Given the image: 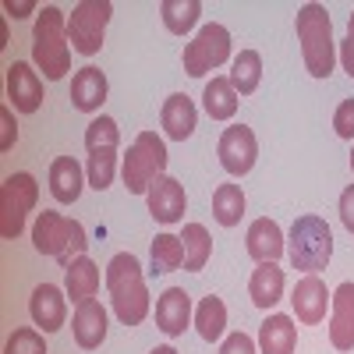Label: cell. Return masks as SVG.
<instances>
[{
    "mask_svg": "<svg viewBox=\"0 0 354 354\" xmlns=\"http://www.w3.org/2000/svg\"><path fill=\"white\" fill-rule=\"evenodd\" d=\"M82 185H85V170H82L78 160L57 156V160L50 163V195H53L57 202H64V205L78 202Z\"/></svg>",
    "mask_w": 354,
    "mask_h": 354,
    "instance_id": "21",
    "label": "cell"
},
{
    "mask_svg": "<svg viewBox=\"0 0 354 354\" xmlns=\"http://www.w3.org/2000/svg\"><path fill=\"white\" fill-rule=\"evenodd\" d=\"M192 298L185 287H167L160 298H156V326L167 337H181L192 322Z\"/></svg>",
    "mask_w": 354,
    "mask_h": 354,
    "instance_id": "16",
    "label": "cell"
},
{
    "mask_svg": "<svg viewBox=\"0 0 354 354\" xmlns=\"http://www.w3.org/2000/svg\"><path fill=\"white\" fill-rule=\"evenodd\" d=\"M106 290L113 315L121 319V326H138L149 315V290H145L142 262L131 252H117L106 266Z\"/></svg>",
    "mask_w": 354,
    "mask_h": 354,
    "instance_id": "1",
    "label": "cell"
},
{
    "mask_svg": "<svg viewBox=\"0 0 354 354\" xmlns=\"http://www.w3.org/2000/svg\"><path fill=\"white\" fill-rule=\"evenodd\" d=\"M333 301V294L326 290V283L319 280V273H308L294 283L290 290V305H294V315H298L301 326H319L326 319V308Z\"/></svg>",
    "mask_w": 354,
    "mask_h": 354,
    "instance_id": "11",
    "label": "cell"
},
{
    "mask_svg": "<svg viewBox=\"0 0 354 354\" xmlns=\"http://www.w3.org/2000/svg\"><path fill=\"white\" fill-rule=\"evenodd\" d=\"M216 156L223 163V170L230 177H245L252 167H255V156H259V142H255V131L245 128V124H234V128H223L220 142H216Z\"/></svg>",
    "mask_w": 354,
    "mask_h": 354,
    "instance_id": "10",
    "label": "cell"
},
{
    "mask_svg": "<svg viewBox=\"0 0 354 354\" xmlns=\"http://www.w3.org/2000/svg\"><path fill=\"white\" fill-rule=\"evenodd\" d=\"M145 205H149L153 220L160 223H181L185 220V209H188V195L181 188V181H174L170 174L156 177V181L149 185V192H145Z\"/></svg>",
    "mask_w": 354,
    "mask_h": 354,
    "instance_id": "12",
    "label": "cell"
},
{
    "mask_svg": "<svg viewBox=\"0 0 354 354\" xmlns=\"http://www.w3.org/2000/svg\"><path fill=\"white\" fill-rule=\"evenodd\" d=\"M351 170H354V153H351Z\"/></svg>",
    "mask_w": 354,
    "mask_h": 354,
    "instance_id": "42",
    "label": "cell"
},
{
    "mask_svg": "<svg viewBox=\"0 0 354 354\" xmlns=\"http://www.w3.org/2000/svg\"><path fill=\"white\" fill-rule=\"evenodd\" d=\"M248 294L255 308H273L283 298V270L277 262H259L248 280Z\"/></svg>",
    "mask_w": 354,
    "mask_h": 354,
    "instance_id": "22",
    "label": "cell"
},
{
    "mask_svg": "<svg viewBox=\"0 0 354 354\" xmlns=\"http://www.w3.org/2000/svg\"><path fill=\"white\" fill-rule=\"evenodd\" d=\"M106 93H110V85H106V75L100 68L88 64V68L75 71V78H71V103H75V110L96 113L106 103Z\"/></svg>",
    "mask_w": 354,
    "mask_h": 354,
    "instance_id": "19",
    "label": "cell"
},
{
    "mask_svg": "<svg viewBox=\"0 0 354 354\" xmlns=\"http://www.w3.org/2000/svg\"><path fill=\"white\" fill-rule=\"evenodd\" d=\"M113 174H117V149H96V153H88V163H85L88 188L106 192L113 185Z\"/></svg>",
    "mask_w": 354,
    "mask_h": 354,
    "instance_id": "32",
    "label": "cell"
},
{
    "mask_svg": "<svg viewBox=\"0 0 354 354\" xmlns=\"http://www.w3.org/2000/svg\"><path fill=\"white\" fill-rule=\"evenodd\" d=\"M8 100L18 113H36L43 106V78L28 61H15L8 68Z\"/></svg>",
    "mask_w": 354,
    "mask_h": 354,
    "instance_id": "13",
    "label": "cell"
},
{
    "mask_svg": "<svg viewBox=\"0 0 354 354\" xmlns=\"http://www.w3.org/2000/svg\"><path fill=\"white\" fill-rule=\"evenodd\" d=\"M195 330L205 344H213L223 337L227 330V305L216 298V294H209V298H202L198 308H195Z\"/></svg>",
    "mask_w": 354,
    "mask_h": 354,
    "instance_id": "27",
    "label": "cell"
},
{
    "mask_svg": "<svg viewBox=\"0 0 354 354\" xmlns=\"http://www.w3.org/2000/svg\"><path fill=\"white\" fill-rule=\"evenodd\" d=\"M149 354H177V351H174V347H170V344H163V347H153V351H149Z\"/></svg>",
    "mask_w": 354,
    "mask_h": 354,
    "instance_id": "41",
    "label": "cell"
},
{
    "mask_svg": "<svg viewBox=\"0 0 354 354\" xmlns=\"http://www.w3.org/2000/svg\"><path fill=\"white\" fill-rule=\"evenodd\" d=\"M96 290H100V266L88 259V255L75 259L68 270H64V294H68L75 305H82L88 298H96Z\"/></svg>",
    "mask_w": 354,
    "mask_h": 354,
    "instance_id": "24",
    "label": "cell"
},
{
    "mask_svg": "<svg viewBox=\"0 0 354 354\" xmlns=\"http://www.w3.org/2000/svg\"><path fill=\"white\" fill-rule=\"evenodd\" d=\"M160 15H163L167 32L185 36V32H192V28L198 25L202 4H198V0H163V4H160Z\"/></svg>",
    "mask_w": 354,
    "mask_h": 354,
    "instance_id": "29",
    "label": "cell"
},
{
    "mask_svg": "<svg viewBox=\"0 0 354 354\" xmlns=\"http://www.w3.org/2000/svg\"><path fill=\"white\" fill-rule=\"evenodd\" d=\"M287 255H290L294 270H301L305 277L326 270L330 259H333V230H330V223L322 216H315V213L298 216L294 227H290V238H287Z\"/></svg>",
    "mask_w": 354,
    "mask_h": 354,
    "instance_id": "5",
    "label": "cell"
},
{
    "mask_svg": "<svg viewBox=\"0 0 354 354\" xmlns=\"http://www.w3.org/2000/svg\"><path fill=\"white\" fill-rule=\"evenodd\" d=\"M167 145L156 131H138L135 145L128 149L124 163H121V181L131 195H145L149 192V185L156 181V177L167 174Z\"/></svg>",
    "mask_w": 354,
    "mask_h": 354,
    "instance_id": "6",
    "label": "cell"
},
{
    "mask_svg": "<svg viewBox=\"0 0 354 354\" xmlns=\"http://www.w3.org/2000/svg\"><path fill=\"white\" fill-rule=\"evenodd\" d=\"M298 28V43H301V57L312 78H330L337 68V39H333V21L330 11L322 4H305L298 8L294 18Z\"/></svg>",
    "mask_w": 354,
    "mask_h": 354,
    "instance_id": "2",
    "label": "cell"
},
{
    "mask_svg": "<svg viewBox=\"0 0 354 354\" xmlns=\"http://www.w3.org/2000/svg\"><path fill=\"white\" fill-rule=\"evenodd\" d=\"M32 64L43 71V78L61 82L71 71V46H68V15L61 8L46 4L36 15L32 28Z\"/></svg>",
    "mask_w": 354,
    "mask_h": 354,
    "instance_id": "3",
    "label": "cell"
},
{
    "mask_svg": "<svg viewBox=\"0 0 354 354\" xmlns=\"http://www.w3.org/2000/svg\"><path fill=\"white\" fill-rule=\"evenodd\" d=\"M121 145V131H117L113 117H96L93 124L85 128V149L96 153V149H117Z\"/></svg>",
    "mask_w": 354,
    "mask_h": 354,
    "instance_id": "33",
    "label": "cell"
},
{
    "mask_svg": "<svg viewBox=\"0 0 354 354\" xmlns=\"http://www.w3.org/2000/svg\"><path fill=\"white\" fill-rule=\"evenodd\" d=\"M71 333H75V344L82 351H96L103 340H106V308L88 298L75 308V319H71Z\"/></svg>",
    "mask_w": 354,
    "mask_h": 354,
    "instance_id": "17",
    "label": "cell"
},
{
    "mask_svg": "<svg viewBox=\"0 0 354 354\" xmlns=\"http://www.w3.org/2000/svg\"><path fill=\"white\" fill-rule=\"evenodd\" d=\"M340 64H344V71L354 78V11H351V18H347V36H344V43H340Z\"/></svg>",
    "mask_w": 354,
    "mask_h": 354,
    "instance_id": "37",
    "label": "cell"
},
{
    "mask_svg": "<svg viewBox=\"0 0 354 354\" xmlns=\"http://www.w3.org/2000/svg\"><path fill=\"white\" fill-rule=\"evenodd\" d=\"M227 57H230V32H227V25L220 21H209V25H202L195 39L185 46L181 53V64L192 78H202V75H209L213 68L227 64Z\"/></svg>",
    "mask_w": 354,
    "mask_h": 354,
    "instance_id": "9",
    "label": "cell"
},
{
    "mask_svg": "<svg viewBox=\"0 0 354 354\" xmlns=\"http://www.w3.org/2000/svg\"><path fill=\"white\" fill-rule=\"evenodd\" d=\"M220 354H259V347H255V340H252L248 333H230V337L223 340Z\"/></svg>",
    "mask_w": 354,
    "mask_h": 354,
    "instance_id": "36",
    "label": "cell"
},
{
    "mask_svg": "<svg viewBox=\"0 0 354 354\" xmlns=\"http://www.w3.org/2000/svg\"><path fill=\"white\" fill-rule=\"evenodd\" d=\"M160 124H163L167 138L185 142V138H192V131L198 124V110H195V103L185 93H174V96H167V103L160 110Z\"/></svg>",
    "mask_w": 354,
    "mask_h": 354,
    "instance_id": "20",
    "label": "cell"
},
{
    "mask_svg": "<svg viewBox=\"0 0 354 354\" xmlns=\"http://www.w3.org/2000/svg\"><path fill=\"white\" fill-rule=\"evenodd\" d=\"M113 4L110 0H82L68 15V43L82 57H96L103 50V36L110 25Z\"/></svg>",
    "mask_w": 354,
    "mask_h": 354,
    "instance_id": "8",
    "label": "cell"
},
{
    "mask_svg": "<svg viewBox=\"0 0 354 354\" xmlns=\"http://www.w3.org/2000/svg\"><path fill=\"white\" fill-rule=\"evenodd\" d=\"M0 128H4V138H0V153H8L15 138H18V124H15V113L11 106H0Z\"/></svg>",
    "mask_w": 354,
    "mask_h": 354,
    "instance_id": "38",
    "label": "cell"
},
{
    "mask_svg": "<svg viewBox=\"0 0 354 354\" xmlns=\"http://www.w3.org/2000/svg\"><path fill=\"white\" fill-rule=\"evenodd\" d=\"M238 93H234V85L230 78H213V82H205L202 88V106L205 113L213 117V121H230L234 113H238Z\"/></svg>",
    "mask_w": 354,
    "mask_h": 354,
    "instance_id": "25",
    "label": "cell"
},
{
    "mask_svg": "<svg viewBox=\"0 0 354 354\" xmlns=\"http://www.w3.org/2000/svg\"><path fill=\"white\" fill-rule=\"evenodd\" d=\"M298 347V326L290 315H270L259 326V354H294Z\"/></svg>",
    "mask_w": 354,
    "mask_h": 354,
    "instance_id": "23",
    "label": "cell"
},
{
    "mask_svg": "<svg viewBox=\"0 0 354 354\" xmlns=\"http://www.w3.org/2000/svg\"><path fill=\"white\" fill-rule=\"evenodd\" d=\"M36 198H39V185L32 174H11L0 185V238L4 241L21 238L28 213L36 209Z\"/></svg>",
    "mask_w": 354,
    "mask_h": 354,
    "instance_id": "7",
    "label": "cell"
},
{
    "mask_svg": "<svg viewBox=\"0 0 354 354\" xmlns=\"http://www.w3.org/2000/svg\"><path fill=\"white\" fill-rule=\"evenodd\" d=\"M4 354H46V340H43V333L32 330V326H18V330L8 337Z\"/></svg>",
    "mask_w": 354,
    "mask_h": 354,
    "instance_id": "34",
    "label": "cell"
},
{
    "mask_svg": "<svg viewBox=\"0 0 354 354\" xmlns=\"http://www.w3.org/2000/svg\"><path fill=\"white\" fill-rule=\"evenodd\" d=\"M181 241H185V270L188 273H202L205 262H209V255H213L209 230H205L202 223H185Z\"/></svg>",
    "mask_w": 354,
    "mask_h": 354,
    "instance_id": "28",
    "label": "cell"
},
{
    "mask_svg": "<svg viewBox=\"0 0 354 354\" xmlns=\"http://www.w3.org/2000/svg\"><path fill=\"white\" fill-rule=\"evenodd\" d=\"M227 78H230V85H234L238 96H252L259 88V82H262V57L255 50H241L238 57H234Z\"/></svg>",
    "mask_w": 354,
    "mask_h": 354,
    "instance_id": "26",
    "label": "cell"
},
{
    "mask_svg": "<svg viewBox=\"0 0 354 354\" xmlns=\"http://www.w3.org/2000/svg\"><path fill=\"white\" fill-rule=\"evenodd\" d=\"M330 344L337 351H354V283L344 280L330 301Z\"/></svg>",
    "mask_w": 354,
    "mask_h": 354,
    "instance_id": "15",
    "label": "cell"
},
{
    "mask_svg": "<svg viewBox=\"0 0 354 354\" xmlns=\"http://www.w3.org/2000/svg\"><path fill=\"white\" fill-rule=\"evenodd\" d=\"M32 245H36L39 255L57 259V262L68 270L75 259L85 255L88 234H85V227H82L78 220H71V216H64V213H53V209H43V213L36 216V223H32Z\"/></svg>",
    "mask_w": 354,
    "mask_h": 354,
    "instance_id": "4",
    "label": "cell"
},
{
    "mask_svg": "<svg viewBox=\"0 0 354 354\" xmlns=\"http://www.w3.org/2000/svg\"><path fill=\"white\" fill-rule=\"evenodd\" d=\"M213 216L220 227H238L245 216V192L241 185H220L213 192Z\"/></svg>",
    "mask_w": 354,
    "mask_h": 354,
    "instance_id": "30",
    "label": "cell"
},
{
    "mask_svg": "<svg viewBox=\"0 0 354 354\" xmlns=\"http://www.w3.org/2000/svg\"><path fill=\"white\" fill-rule=\"evenodd\" d=\"M333 128H337L340 138L354 142V100H344V103L337 106V113H333Z\"/></svg>",
    "mask_w": 354,
    "mask_h": 354,
    "instance_id": "35",
    "label": "cell"
},
{
    "mask_svg": "<svg viewBox=\"0 0 354 354\" xmlns=\"http://www.w3.org/2000/svg\"><path fill=\"white\" fill-rule=\"evenodd\" d=\"M28 315H32V322L43 330V333H57L64 326L68 319V298L61 287L53 283H39L32 290V298H28Z\"/></svg>",
    "mask_w": 354,
    "mask_h": 354,
    "instance_id": "14",
    "label": "cell"
},
{
    "mask_svg": "<svg viewBox=\"0 0 354 354\" xmlns=\"http://www.w3.org/2000/svg\"><path fill=\"white\" fill-rule=\"evenodd\" d=\"M149 255H153V273H174L185 266V241L174 238V234H156Z\"/></svg>",
    "mask_w": 354,
    "mask_h": 354,
    "instance_id": "31",
    "label": "cell"
},
{
    "mask_svg": "<svg viewBox=\"0 0 354 354\" xmlns=\"http://www.w3.org/2000/svg\"><path fill=\"white\" fill-rule=\"evenodd\" d=\"M340 220H344V227L354 234V185H347V188L340 192Z\"/></svg>",
    "mask_w": 354,
    "mask_h": 354,
    "instance_id": "39",
    "label": "cell"
},
{
    "mask_svg": "<svg viewBox=\"0 0 354 354\" xmlns=\"http://www.w3.org/2000/svg\"><path fill=\"white\" fill-rule=\"evenodd\" d=\"M283 230H280V223L277 220H270V216H259V220H252V227H248V238H245V248H248V255L255 259V262H277L280 255H283Z\"/></svg>",
    "mask_w": 354,
    "mask_h": 354,
    "instance_id": "18",
    "label": "cell"
},
{
    "mask_svg": "<svg viewBox=\"0 0 354 354\" xmlns=\"http://www.w3.org/2000/svg\"><path fill=\"white\" fill-rule=\"evenodd\" d=\"M39 15V8L32 4V0H18V4H15V0H8V4H4V15H11V18H28V15Z\"/></svg>",
    "mask_w": 354,
    "mask_h": 354,
    "instance_id": "40",
    "label": "cell"
}]
</instances>
